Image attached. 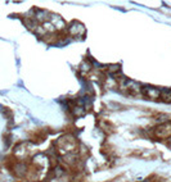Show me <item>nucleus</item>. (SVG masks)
I'll use <instances>...</instances> for the list:
<instances>
[{"label":"nucleus","mask_w":171,"mask_h":182,"mask_svg":"<svg viewBox=\"0 0 171 182\" xmlns=\"http://www.w3.org/2000/svg\"><path fill=\"white\" fill-rule=\"evenodd\" d=\"M70 33L72 36H75V37H79V36H81V35H84L85 33V28L82 27V25H80V23H77V22H75L72 26L70 27Z\"/></svg>","instance_id":"1"}]
</instances>
